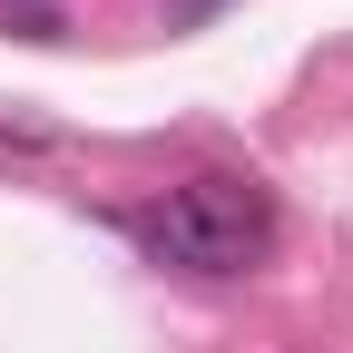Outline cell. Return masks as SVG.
I'll use <instances>...</instances> for the list:
<instances>
[{
    "instance_id": "6da1fadb",
    "label": "cell",
    "mask_w": 353,
    "mask_h": 353,
    "mask_svg": "<svg viewBox=\"0 0 353 353\" xmlns=\"http://www.w3.org/2000/svg\"><path fill=\"white\" fill-rule=\"evenodd\" d=\"M138 236L157 265H176V275H245V265L265 255V236H275V206H265V187H245V176H187V187H167Z\"/></svg>"
},
{
    "instance_id": "7a4b0ae2",
    "label": "cell",
    "mask_w": 353,
    "mask_h": 353,
    "mask_svg": "<svg viewBox=\"0 0 353 353\" xmlns=\"http://www.w3.org/2000/svg\"><path fill=\"white\" fill-rule=\"evenodd\" d=\"M216 10V0H167V20H206Z\"/></svg>"
}]
</instances>
